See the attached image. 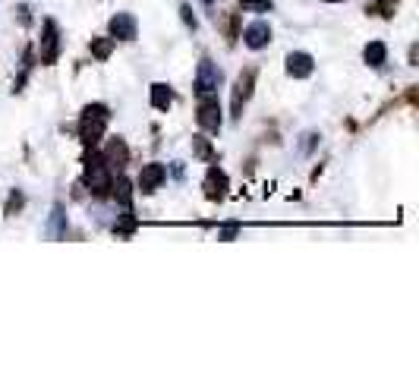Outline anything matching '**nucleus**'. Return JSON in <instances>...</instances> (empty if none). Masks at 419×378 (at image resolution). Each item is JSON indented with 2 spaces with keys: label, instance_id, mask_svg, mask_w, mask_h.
Wrapping results in <instances>:
<instances>
[{
  "label": "nucleus",
  "instance_id": "obj_1",
  "mask_svg": "<svg viewBox=\"0 0 419 378\" xmlns=\"http://www.w3.org/2000/svg\"><path fill=\"white\" fill-rule=\"evenodd\" d=\"M104 126H108V107L104 104H89L83 111V126H79V136L85 145H95L101 139Z\"/></svg>",
  "mask_w": 419,
  "mask_h": 378
},
{
  "label": "nucleus",
  "instance_id": "obj_2",
  "mask_svg": "<svg viewBox=\"0 0 419 378\" xmlns=\"http://www.w3.org/2000/svg\"><path fill=\"white\" fill-rule=\"evenodd\" d=\"M85 183H89V189L95 195H108L111 186H114V180H111V167L104 164V158H92L89 167H85Z\"/></svg>",
  "mask_w": 419,
  "mask_h": 378
},
{
  "label": "nucleus",
  "instance_id": "obj_3",
  "mask_svg": "<svg viewBox=\"0 0 419 378\" xmlns=\"http://www.w3.org/2000/svg\"><path fill=\"white\" fill-rule=\"evenodd\" d=\"M218 85H221V69H218L215 60L205 57V60L199 63V73H196V92L199 94H211Z\"/></svg>",
  "mask_w": 419,
  "mask_h": 378
},
{
  "label": "nucleus",
  "instance_id": "obj_4",
  "mask_svg": "<svg viewBox=\"0 0 419 378\" xmlns=\"http://www.w3.org/2000/svg\"><path fill=\"white\" fill-rule=\"evenodd\" d=\"M199 126L208 132L221 130V104H218V98H208V94L202 98V104H199Z\"/></svg>",
  "mask_w": 419,
  "mask_h": 378
},
{
  "label": "nucleus",
  "instance_id": "obj_5",
  "mask_svg": "<svg viewBox=\"0 0 419 378\" xmlns=\"http://www.w3.org/2000/svg\"><path fill=\"white\" fill-rule=\"evenodd\" d=\"M38 54H41V63H54L60 54V35H57V25H54L51 19L45 22V35H41Z\"/></svg>",
  "mask_w": 419,
  "mask_h": 378
},
{
  "label": "nucleus",
  "instance_id": "obj_6",
  "mask_svg": "<svg viewBox=\"0 0 419 378\" xmlns=\"http://www.w3.org/2000/svg\"><path fill=\"white\" fill-rule=\"evenodd\" d=\"M202 186H205V195H208L211 202H221L224 195H227V174H224L221 167H208Z\"/></svg>",
  "mask_w": 419,
  "mask_h": 378
},
{
  "label": "nucleus",
  "instance_id": "obj_7",
  "mask_svg": "<svg viewBox=\"0 0 419 378\" xmlns=\"http://www.w3.org/2000/svg\"><path fill=\"white\" fill-rule=\"evenodd\" d=\"M164 180H167V167H164V164H145L142 174H139V189H142V192H155Z\"/></svg>",
  "mask_w": 419,
  "mask_h": 378
},
{
  "label": "nucleus",
  "instance_id": "obj_8",
  "mask_svg": "<svg viewBox=\"0 0 419 378\" xmlns=\"http://www.w3.org/2000/svg\"><path fill=\"white\" fill-rule=\"evenodd\" d=\"M111 35H114V41L120 38V41H133L136 38V19L129 16V13H117L114 19H111Z\"/></svg>",
  "mask_w": 419,
  "mask_h": 378
},
{
  "label": "nucleus",
  "instance_id": "obj_9",
  "mask_svg": "<svg viewBox=\"0 0 419 378\" xmlns=\"http://www.w3.org/2000/svg\"><path fill=\"white\" fill-rule=\"evenodd\" d=\"M243 41H246V48L262 50L268 41H271V29H268V22H253L246 31H243Z\"/></svg>",
  "mask_w": 419,
  "mask_h": 378
},
{
  "label": "nucleus",
  "instance_id": "obj_10",
  "mask_svg": "<svg viewBox=\"0 0 419 378\" xmlns=\"http://www.w3.org/2000/svg\"><path fill=\"white\" fill-rule=\"evenodd\" d=\"M253 82H255L253 73H243L240 79H236V85H234V117H240L243 113V104H246L249 94H253Z\"/></svg>",
  "mask_w": 419,
  "mask_h": 378
},
{
  "label": "nucleus",
  "instance_id": "obj_11",
  "mask_svg": "<svg viewBox=\"0 0 419 378\" xmlns=\"http://www.w3.org/2000/svg\"><path fill=\"white\" fill-rule=\"evenodd\" d=\"M312 69H315V63H312V57L303 54V50L287 57V73H290L293 79H306V76H312Z\"/></svg>",
  "mask_w": 419,
  "mask_h": 378
},
{
  "label": "nucleus",
  "instance_id": "obj_12",
  "mask_svg": "<svg viewBox=\"0 0 419 378\" xmlns=\"http://www.w3.org/2000/svg\"><path fill=\"white\" fill-rule=\"evenodd\" d=\"M127 158H129V151H127V145L120 142V139H114V142L108 145V151H104V164H108L111 170H120L123 164H127Z\"/></svg>",
  "mask_w": 419,
  "mask_h": 378
},
{
  "label": "nucleus",
  "instance_id": "obj_13",
  "mask_svg": "<svg viewBox=\"0 0 419 378\" xmlns=\"http://www.w3.org/2000/svg\"><path fill=\"white\" fill-rule=\"evenodd\" d=\"M66 233V214H64V205H54L51 211V224H48V237L51 239H60Z\"/></svg>",
  "mask_w": 419,
  "mask_h": 378
},
{
  "label": "nucleus",
  "instance_id": "obj_14",
  "mask_svg": "<svg viewBox=\"0 0 419 378\" xmlns=\"http://www.w3.org/2000/svg\"><path fill=\"white\" fill-rule=\"evenodd\" d=\"M152 104L158 107V111H167V107L173 104V92L164 85V82H158V85H152Z\"/></svg>",
  "mask_w": 419,
  "mask_h": 378
},
{
  "label": "nucleus",
  "instance_id": "obj_15",
  "mask_svg": "<svg viewBox=\"0 0 419 378\" xmlns=\"http://www.w3.org/2000/svg\"><path fill=\"white\" fill-rule=\"evenodd\" d=\"M366 63L369 66H381V63H385V57H388V50H385V44L381 41H372V44H366Z\"/></svg>",
  "mask_w": 419,
  "mask_h": 378
},
{
  "label": "nucleus",
  "instance_id": "obj_16",
  "mask_svg": "<svg viewBox=\"0 0 419 378\" xmlns=\"http://www.w3.org/2000/svg\"><path fill=\"white\" fill-rule=\"evenodd\" d=\"M111 48H114V38H101V41H92V54H95L98 60H104V57L111 54Z\"/></svg>",
  "mask_w": 419,
  "mask_h": 378
},
{
  "label": "nucleus",
  "instance_id": "obj_17",
  "mask_svg": "<svg viewBox=\"0 0 419 378\" xmlns=\"http://www.w3.org/2000/svg\"><path fill=\"white\" fill-rule=\"evenodd\" d=\"M111 189H114L117 202H120L123 208H129V183H127V180H123V176H120V180H117V186H111Z\"/></svg>",
  "mask_w": 419,
  "mask_h": 378
},
{
  "label": "nucleus",
  "instance_id": "obj_18",
  "mask_svg": "<svg viewBox=\"0 0 419 378\" xmlns=\"http://www.w3.org/2000/svg\"><path fill=\"white\" fill-rule=\"evenodd\" d=\"M243 10H255V13H268L271 10V0H240Z\"/></svg>",
  "mask_w": 419,
  "mask_h": 378
},
{
  "label": "nucleus",
  "instance_id": "obj_19",
  "mask_svg": "<svg viewBox=\"0 0 419 378\" xmlns=\"http://www.w3.org/2000/svg\"><path fill=\"white\" fill-rule=\"evenodd\" d=\"M192 145H196V155H199V158H208V161H211V145H208V139H205V136H196V139H192Z\"/></svg>",
  "mask_w": 419,
  "mask_h": 378
},
{
  "label": "nucleus",
  "instance_id": "obj_20",
  "mask_svg": "<svg viewBox=\"0 0 419 378\" xmlns=\"http://www.w3.org/2000/svg\"><path fill=\"white\" fill-rule=\"evenodd\" d=\"M236 233V227H224V233H221V239H230Z\"/></svg>",
  "mask_w": 419,
  "mask_h": 378
},
{
  "label": "nucleus",
  "instance_id": "obj_21",
  "mask_svg": "<svg viewBox=\"0 0 419 378\" xmlns=\"http://www.w3.org/2000/svg\"><path fill=\"white\" fill-rule=\"evenodd\" d=\"M202 4H211V0H202Z\"/></svg>",
  "mask_w": 419,
  "mask_h": 378
}]
</instances>
